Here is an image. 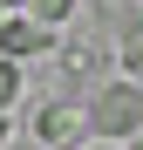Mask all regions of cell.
<instances>
[{
  "mask_svg": "<svg viewBox=\"0 0 143 150\" xmlns=\"http://www.w3.org/2000/svg\"><path fill=\"white\" fill-rule=\"evenodd\" d=\"M7 7H27V0H7Z\"/></svg>",
  "mask_w": 143,
  "mask_h": 150,
  "instance_id": "9",
  "label": "cell"
},
{
  "mask_svg": "<svg viewBox=\"0 0 143 150\" xmlns=\"http://www.w3.org/2000/svg\"><path fill=\"white\" fill-rule=\"evenodd\" d=\"M130 150H143V137H136V143H130Z\"/></svg>",
  "mask_w": 143,
  "mask_h": 150,
  "instance_id": "10",
  "label": "cell"
},
{
  "mask_svg": "<svg viewBox=\"0 0 143 150\" xmlns=\"http://www.w3.org/2000/svg\"><path fill=\"white\" fill-rule=\"evenodd\" d=\"M75 7H82V0H27V7H20V14H34L41 28H55V34H61L68 21H75Z\"/></svg>",
  "mask_w": 143,
  "mask_h": 150,
  "instance_id": "4",
  "label": "cell"
},
{
  "mask_svg": "<svg viewBox=\"0 0 143 150\" xmlns=\"http://www.w3.org/2000/svg\"><path fill=\"white\" fill-rule=\"evenodd\" d=\"M82 150H123V143H82Z\"/></svg>",
  "mask_w": 143,
  "mask_h": 150,
  "instance_id": "8",
  "label": "cell"
},
{
  "mask_svg": "<svg viewBox=\"0 0 143 150\" xmlns=\"http://www.w3.org/2000/svg\"><path fill=\"white\" fill-rule=\"evenodd\" d=\"M123 68L143 82V28H130V34H123Z\"/></svg>",
  "mask_w": 143,
  "mask_h": 150,
  "instance_id": "6",
  "label": "cell"
},
{
  "mask_svg": "<svg viewBox=\"0 0 143 150\" xmlns=\"http://www.w3.org/2000/svg\"><path fill=\"white\" fill-rule=\"evenodd\" d=\"M48 48H55V28H41V21L20 14V7L0 14V62H20V68H27L34 55H48Z\"/></svg>",
  "mask_w": 143,
  "mask_h": 150,
  "instance_id": "2",
  "label": "cell"
},
{
  "mask_svg": "<svg viewBox=\"0 0 143 150\" xmlns=\"http://www.w3.org/2000/svg\"><path fill=\"white\" fill-rule=\"evenodd\" d=\"M136 7H143V0H136Z\"/></svg>",
  "mask_w": 143,
  "mask_h": 150,
  "instance_id": "11",
  "label": "cell"
},
{
  "mask_svg": "<svg viewBox=\"0 0 143 150\" xmlns=\"http://www.w3.org/2000/svg\"><path fill=\"white\" fill-rule=\"evenodd\" d=\"M7 137H14V123H7V116H0V143H7Z\"/></svg>",
  "mask_w": 143,
  "mask_h": 150,
  "instance_id": "7",
  "label": "cell"
},
{
  "mask_svg": "<svg viewBox=\"0 0 143 150\" xmlns=\"http://www.w3.org/2000/svg\"><path fill=\"white\" fill-rule=\"evenodd\" d=\"M89 130H95V143H123V150L143 137V82L136 75H116L89 96Z\"/></svg>",
  "mask_w": 143,
  "mask_h": 150,
  "instance_id": "1",
  "label": "cell"
},
{
  "mask_svg": "<svg viewBox=\"0 0 143 150\" xmlns=\"http://www.w3.org/2000/svg\"><path fill=\"white\" fill-rule=\"evenodd\" d=\"M20 89H27V68H20V62H0V116L20 103Z\"/></svg>",
  "mask_w": 143,
  "mask_h": 150,
  "instance_id": "5",
  "label": "cell"
},
{
  "mask_svg": "<svg viewBox=\"0 0 143 150\" xmlns=\"http://www.w3.org/2000/svg\"><path fill=\"white\" fill-rule=\"evenodd\" d=\"M82 137H95L89 130V103H48L34 116V143H48V150H82Z\"/></svg>",
  "mask_w": 143,
  "mask_h": 150,
  "instance_id": "3",
  "label": "cell"
}]
</instances>
